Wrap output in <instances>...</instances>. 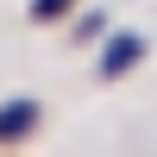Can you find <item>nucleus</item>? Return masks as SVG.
Masks as SVG:
<instances>
[{
    "label": "nucleus",
    "mask_w": 157,
    "mask_h": 157,
    "mask_svg": "<svg viewBox=\"0 0 157 157\" xmlns=\"http://www.w3.org/2000/svg\"><path fill=\"white\" fill-rule=\"evenodd\" d=\"M44 126V107H38L32 94H6L0 101V151H19L32 145V132Z\"/></svg>",
    "instance_id": "obj_1"
},
{
    "label": "nucleus",
    "mask_w": 157,
    "mask_h": 157,
    "mask_svg": "<svg viewBox=\"0 0 157 157\" xmlns=\"http://www.w3.org/2000/svg\"><path fill=\"white\" fill-rule=\"evenodd\" d=\"M138 63H145V32H107L101 38V82H120V75H132Z\"/></svg>",
    "instance_id": "obj_2"
},
{
    "label": "nucleus",
    "mask_w": 157,
    "mask_h": 157,
    "mask_svg": "<svg viewBox=\"0 0 157 157\" xmlns=\"http://www.w3.org/2000/svg\"><path fill=\"white\" fill-rule=\"evenodd\" d=\"M75 6H82V0H32V19L38 25H57V19H69Z\"/></svg>",
    "instance_id": "obj_4"
},
{
    "label": "nucleus",
    "mask_w": 157,
    "mask_h": 157,
    "mask_svg": "<svg viewBox=\"0 0 157 157\" xmlns=\"http://www.w3.org/2000/svg\"><path fill=\"white\" fill-rule=\"evenodd\" d=\"M69 32H75V44H101V38H107V13H101V6H75L69 13Z\"/></svg>",
    "instance_id": "obj_3"
}]
</instances>
